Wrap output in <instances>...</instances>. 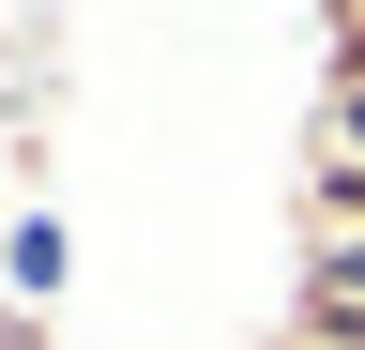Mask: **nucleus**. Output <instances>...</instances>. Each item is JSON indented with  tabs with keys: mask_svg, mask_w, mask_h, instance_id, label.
<instances>
[{
	"mask_svg": "<svg viewBox=\"0 0 365 350\" xmlns=\"http://www.w3.org/2000/svg\"><path fill=\"white\" fill-rule=\"evenodd\" d=\"M61 274H76V229H61V213H16V229H0V289L46 320V304H61Z\"/></svg>",
	"mask_w": 365,
	"mask_h": 350,
	"instance_id": "1",
	"label": "nucleus"
},
{
	"mask_svg": "<svg viewBox=\"0 0 365 350\" xmlns=\"http://www.w3.org/2000/svg\"><path fill=\"white\" fill-rule=\"evenodd\" d=\"M304 213H319V229H365V153H319L304 168Z\"/></svg>",
	"mask_w": 365,
	"mask_h": 350,
	"instance_id": "2",
	"label": "nucleus"
},
{
	"mask_svg": "<svg viewBox=\"0 0 365 350\" xmlns=\"http://www.w3.org/2000/svg\"><path fill=\"white\" fill-rule=\"evenodd\" d=\"M289 289H335V304H365V229H319V244H304V274H289Z\"/></svg>",
	"mask_w": 365,
	"mask_h": 350,
	"instance_id": "3",
	"label": "nucleus"
},
{
	"mask_svg": "<svg viewBox=\"0 0 365 350\" xmlns=\"http://www.w3.org/2000/svg\"><path fill=\"white\" fill-rule=\"evenodd\" d=\"M319 153H365V76H319Z\"/></svg>",
	"mask_w": 365,
	"mask_h": 350,
	"instance_id": "4",
	"label": "nucleus"
},
{
	"mask_svg": "<svg viewBox=\"0 0 365 350\" xmlns=\"http://www.w3.org/2000/svg\"><path fill=\"white\" fill-rule=\"evenodd\" d=\"M319 16H365V0H319Z\"/></svg>",
	"mask_w": 365,
	"mask_h": 350,
	"instance_id": "5",
	"label": "nucleus"
},
{
	"mask_svg": "<svg viewBox=\"0 0 365 350\" xmlns=\"http://www.w3.org/2000/svg\"><path fill=\"white\" fill-rule=\"evenodd\" d=\"M274 350H289V335H274Z\"/></svg>",
	"mask_w": 365,
	"mask_h": 350,
	"instance_id": "6",
	"label": "nucleus"
}]
</instances>
